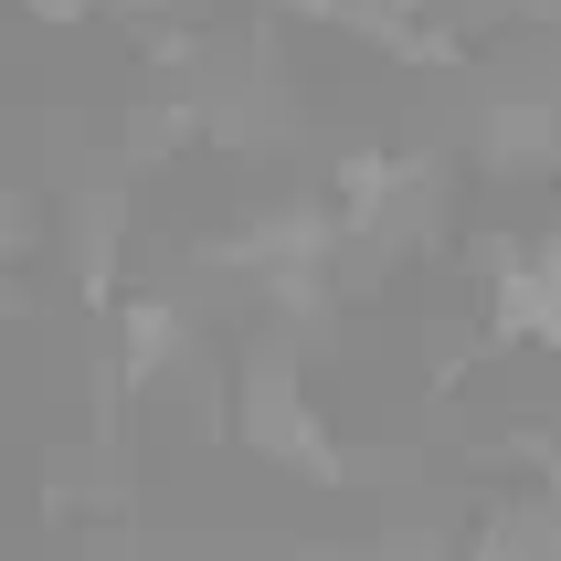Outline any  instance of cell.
Wrapping results in <instances>:
<instances>
[{
  "instance_id": "obj_1",
  "label": "cell",
  "mask_w": 561,
  "mask_h": 561,
  "mask_svg": "<svg viewBox=\"0 0 561 561\" xmlns=\"http://www.w3.org/2000/svg\"><path fill=\"white\" fill-rule=\"evenodd\" d=\"M233 435L265 456L276 477H308V488H350L360 456L329 435V413L308 403V371H297V340L286 329H254V350L233 360Z\"/></svg>"
},
{
  "instance_id": "obj_2",
  "label": "cell",
  "mask_w": 561,
  "mask_h": 561,
  "mask_svg": "<svg viewBox=\"0 0 561 561\" xmlns=\"http://www.w3.org/2000/svg\"><path fill=\"white\" fill-rule=\"evenodd\" d=\"M467 159L499 181H561V95L551 85H488L467 117Z\"/></svg>"
},
{
  "instance_id": "obj_3",
  "label": "cell",
  "mask_w": 561,
  "mask_h": 561,
  "mask_svg": "<svg viewBox=\"0 0 561 561\" xmlns=\"http://www.w3.org/2000/svg\"><path fill=\"white\" fill-rule=\"evenodd\" d=\"M488 329L540 350V360H561V233L499 244V265H488Z\"/></svg>"
},
{
  "instance_id": "obj_4",
  "label": "cell",
  "mask_w": 561,
  "mask_h": 561,
  "mask_svg": "<svg viewBox=\"0 0 561 561\" xmlns=\"http://www.w3.org/2000/svg\"><path fill=\"white\" fill-rule=\"evenodd\" d=\"M202 360V308L191 297H127L117 308V392H170Z\"/></svg>"
},
{
  "instance_id": "obj_5",
  "label": "cell",
  "mask_w": 561,
  "mask_h": 561,
  "mask_svg": "<svg viewBox=\"0 0 561 561\" xmlns=\"http://www.w3.org/2000/svg\"><path fill=\"white\" fill-rule=\"evenodd\" d=\"M297 561H392V540H308Z\"/></svg>"
}]
</instances>
